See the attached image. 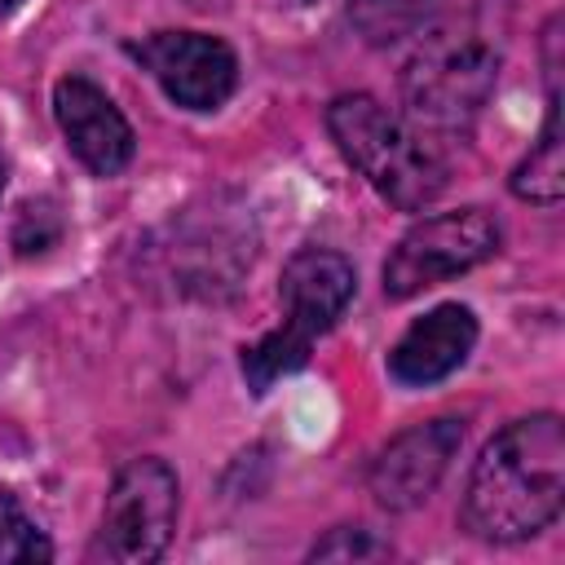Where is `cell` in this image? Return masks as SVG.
Segmentation results:
<instances>
[{
	"mask_svg": "<svg viewBox=\"0 0 565 565\" xmlns=\"http://www.w3.org/2000/svg\"><path fill=\"white\" fill-rule=\"evenodd\" d=\"M565 499L561 415L508 424L477 459L463 494V525L486 543H516L556 521Z\"/></svg>",
	"mask_w": 565,
	"mask_h": 565,
	"instance_id": "1",
	"label": "cell"
},
{
	"mask_svg": "<svg viewBox=\"0 0 565 565\" xmlns=\"http://www.w3.org/2000/svg\"><path fill=\"white\" fill-rule=\"evenodd\" d=\"M327 128L335 146L344 150V159L393 207L419 212L446 190V163L437 159V150L415 128H406L397 115H388L375 97L366 93L335 97L327 110Z\"/></svg>",
	"mask_w": 565,
	"mask_h": 565,
	"instance_id": "2",
	"label": "cell"
},
{
	"mask_svg": "<svg viewBox=\"0 0 565 565\" xmlns=\"http://www.w3.org/2000/svg\"><path fill=\"white\" fill-rule=\"evenodd\" d=\"M499 79V40L472 18L433 26L402 71V97L419 124L459 128L468 124Z\"/></svg>",
	"mask_w": 565,
	"mask_h": 565,
	"instance_id": "3",
	"label": "cell"
},
{
	"mask_svg": "<svg viewBox=\"0 0 565 565\" xmlns=\"http://www.w3.org/2000/svg\"><path fill=\"white\" fill-rule=\"evenodd\" d=\"M353 265L340 252L327 247H305L287 260L282 269V327L243 349V375L256 393H265L278 375H291L305 366L313 335L335 327V318L353 300Z\"/></svg>",
	"mask_w": 565,
	"mask_h": 565,
	"instance_id": "4",
	"label": "cell"
},
{
	"mask_svg": "<svg viewBox=\"0 0 565 565\" xmlns=\"http://www.w3.org/2000/svg\"><path fill=\"white\" fill-rule=\"evenodd\" d=\"M177 472L163 459H132L102 508V530L93 539V561L146 565L163 556L177 530Z\"/></svg>",
	"mask_w": 565,
	"mask_h": 565,
	"instance_id": "5",
	"label": "cell"
},
{
	"mask_svg": "<svg viewBox=\"0 0 565 565\" xmlns=\"http://www.w3.org/2000/svg\"><path fill=\"white\" fill-rule=\"evenodd\" d=\"M499 252V221L486 207H459L441 216H424L402 234L384 265V291L393 300L419 296L424 287H437L455 274H468L472 265L490 260Z\"/></svg>",
	"mask_w": 565,
	"mask_h": 565,
	"instance_id": "6",
	"label": "cell"
},
{
	"mask_svg": "<svg viewBox=\"0 0 565 565\" xmlns=\"http://www.w3.org/2000/svg\"><path fill=\"white\" fill-rule=\"evenodd\" d=\"M132 57L163 84V93L185 110H216L234 84L238 62L225 40L199 31H159L132 44Z\"/></svg>",
	"mask_w": 565,
	"mask_h": 565,
	"instance_id": "7",
	"label": "cell"
},
{
	"mask_svg": "<svg viewBox=\"0 0 565 565\" xmlns=\"http://www.w3.org/2000/svg\"><path fill=\"white\" fill-rule=\"evenodd\" d=\"M459 441H463L459 419H433V424H419V428L393 437L384 446V455L371 463V494L388 512L419 508L437 490V481L450 468Z\"/></svg>",
	"mask_w": 565,
	"mask_h": 565,
	"instance_id": "8",
	"label": "cell"
},
{
	"mask_svg": "<svg viewBox=\"0 0 565 565\" xmlns=\"http://www.w3.org/2000/svg\"><path fill=\"white\" fill-rule=\"evenodd\" d=\"M53 115L57 128L66 137V146L75 150V159L97 172V177H115L119 168H128L132 159V128L119 115V106L84 75H66L53 88Z\"/></svg>",
	"mask_w": 565,
	"mask_h": 565,
	"instance_id": "9",
	"label": "cell"
},
{
	"mask_svg": "<svg viewBox=\"0 0 565 565\" xmlns=\"http://www.w3.org/2000/svg\"><path fill=\"white\" fill-rule=\"evenodd\" d=\"M477 344V318L468 305H437L406 327V335L388 353V371L397 384H437Z\"/></svg>",
	"mask_w": 565,
	"mask_h": 565,
	"instance_id": "10",
	"label": "cell"
},
{
	"mask_svg": "<svg viewBox=\"0 0 565 565\" xmlns=\"http://www.w3.org/2000/svg\"><path fill=\"white\" fill-rule=\"evenodd\" d=\"M512 194L525 199V203H539V207H552V203H561V194H565V141H561V93H556V79H552V93H547V124H543V137H539L534 150L516 163V172H512Z\"/></svg>",
	"mask_w": 565,
	"mask_h": 565,
	"instance_id": "11",
	"label": "cell"
},
{
	"mask_svg": "<svg viewBox=\"0 0 565 565\" xmlns=\"http://www.w3.org/2000/svg\"><path fill=\"white\" fill-rule=\"evenodd\" d=\"M437 0H349V18L353 26L371 40V44H393L402 35H415Z\"/></svg>",
	"mask_w": 565,
	"mask_h": 565,
	"instance_id": "12",
	"label": "cell"
},
{
	"mask_svg": "<svg viewBox=\"0 0 565 565\" xmlns=\"http://www.w3.org/2000/svg\"><path fill=\"white\" fill-rule=\"evenodd\" d=\"M53 547L40 534V525L0 494V565H31V561H49Z\"/></svg>",
	"mask_w": 565,
	"mask_h": 565,
	"instance_id": "13",
	"label": "cell"
},
{
	"mask_svg": "<svg viewBox=\"0 0 565 565\" xmlns=\"http://www.w3.org/2000/svg\"><path fill=\"white\" fill-rule=\"evenodd\" d=\"M393 547L384 539H375L371 530H331L309 556L313 561H380L388 556Z\"/></svg>",
	"mask_w": 565,
	"mask_h": 565,
	"instance_id": "14",
	"label": "cell"
},
{
	"mask_svg": "<svg viewBox=\"0 0 565 565\" xmlns=\"http://www.w3.org/2000/svg\"><path fill=\"white\" fill-rule=\"evenodd\" d=\"M9 9H18V0H0V13H9Z\"/></svg>",
	"mask_w": 565,
	"mask_h": 565,
	"instance_id": "15",
	"label": "cell"
},
{
	"mask_svg": "<svg viewBox=\"0 0 565 565\" xmlns=\"http://www.w3.org/2000/svg\"><path fill=\"white\" fill-rule=\"evenodd\" d=\"M0 190H4V168H0Z\"/></svg>",
	"mask_w": 565,
	"mask_h": 565,
	"instance_id": "16",
	"label": "cell"
}]
</instances>
